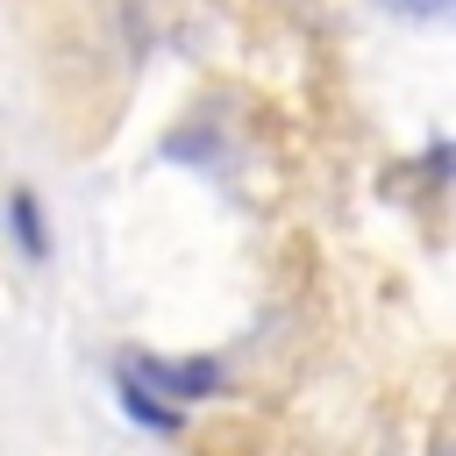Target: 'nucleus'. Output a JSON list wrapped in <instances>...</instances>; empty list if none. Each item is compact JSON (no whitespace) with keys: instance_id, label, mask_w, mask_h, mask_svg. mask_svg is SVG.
Wrapping results in <instances>:
<instances>
[{"instance_id":"obj_1","label":"nucleus","mask_w":456,"mask_h":456,"mask_svg":"<svg viewBox=\"0 0 456 456\" xmlns=\"http://www.w3.org/2000/svg\"><path fill=\"white\" fill-rule=\"evenodd\" d=\"M121 378L150 385L157 399H207L221 385V363L200 356V363H171V356H121Z\"/></svg>"},{"instance_id":"obj_4","label":"nucleus","mask_w":456,"mask_h":456,"mask_svg":"<svg viewBox=\"0 0 456 456\" xmlns=\"http://www.w3.org/2000/svg\"><path fill=\"white\" fill-rule=\"evenodd\" d=\"M385 7H392V14H435L442 0H385Z\"/></svg>"},{"instance_id":"obj_3","label":"nucleus","mask_w":456,"mask_h":456,"mask_svg":"<svg viewBox=\"0 0 456 456\" xmlns=\"http://www.w3.org/2000/svg\"><path fill=\"white\" fill-rule=\"evenodd\" d=\"M121 406H128L135 420H150V428H164V435L178 428V406H157V392H150V385H135V378H121Z\"/></svg>"},{"instance_id":"obj_2","label":"nucleus","mask_w":456,"mask_h":456,"mask_svg":"<svg viewBox=\"0 0 456 456\" xmlns=\"http://www.w3.org/2000/svg\"><path fill=\"white\" fill-rule=\"evenodd\" d=\"M7 221H14L21 256H43V249H50V235H43V214H36V192H28V185H14V192H7Z\"/></svg>"},{"instance_id":"obj_5","label":"nucleus","mask_w":456,"mask_h":456,"mask_svg":"<svg viewBox=\"0 0 456 456\" xmlns=\"http://www.w3.org/2000/svg\"><path fill=\"white\" fill-rule=\"evenodd\" d=\"M442 456H456V449H442Z\"/></svg>"}]
</instances>
